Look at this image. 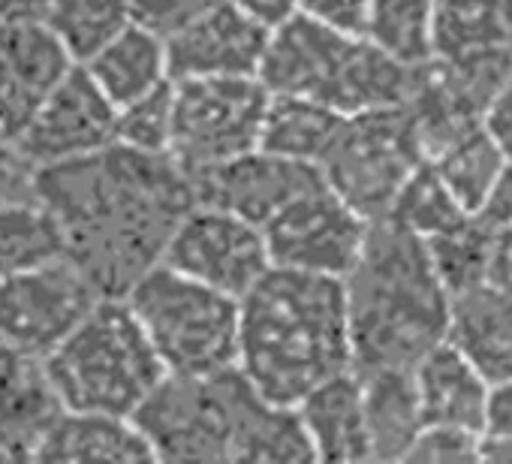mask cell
Masks as SVG:
<instances>
[{
  "label": "cell",
  "mask_w": 512,
  "mask_h": 464,
  "mask_svg": "<svg viewBox=\"0 0 512 464\" xmlns=\"http://www.w3.org/2000/svg\"><path fill=\"white\" fill-rule=\"evenodd\" d=\"M37 196L67 236V257L103 296H124L151 266L175 223L196 202L190 178L169 154L109 148L40 166Z\"/></svg>",
  "instance_id": "1"
},
{
  "label": "cell",
  "mask_w": 512,
  "mask_h": 464,
  "mask_svg": "<svg viewBox=\"0 0 512 464\" xmlns=\"http://www.w3.org/2000/svg\"><path fill=\"white\" fill-rule=\"evenodd\" d=\"M154 461H317L296 407L269 401L238 365L163 374L133 413Z\"/></svg>",
  "instance_id": "2"
},
{
  "label": "cell",
  "mask_w": 512,
  "mask_h": 464,
  "mask_svg": "<svg viewBox=\"0 0 512 464\" xmlns=\"http://www.w3.org/2000/svg\"><path fill=\"white\" fill-rule=\"evenodd\" d=\"M238 371L275 404H296L353 368L344 278L269 266L238 299Z\"/></svg>",
  "instance_id": "3"
},
{
  "label": "cell",
  "mask_w": 512,
  "mask_h": 464,
  "mask_svg": "<svg viewBox=\"0 0 512 464\" xmlns=\"http://www.w3.org/2000/svg\"><path fill=\"white\" fill-rule=\"evenodd\" d=\"M353 371L413 368L449 332V296L437 281L425 239L371 220L362 251L344 275Z\"/></svg>",
  "instance_id": "4"
},
{
  "label": "cell",
  "mask_w": 512,
  "mask_h": 464,
  "mask_svg": "<svg viewBox=\"0 0 512 464\" xmlns=\"http://www.w3.org/2000/svg\"><path fill=\"white\" fill-rule=\"evenodd\" d=\"M40 365L64 410L115 416H133L166 374L124 296H100Z\"/></svg>",
  "instance_id": "5"
},
{
  "label": "cell",
  "mask_w": 512,
  "mask_h": 464,
  "mask_svg": "<svg viewBox=\"0 0 512 464\" xmlns=\"http://www.w3.org/2000/svg\"><path fill=\"white\" fill-rule=\"evenodd\" d=\"M124 299L169 374H211L235 365V296L157 263L124 293Z\"/></svg>",
  "instance_id": "6"
},
{
  "label": "cell",
  "mask_w": 512,
  "mask_h": 464,
  "mask_svg": "<svg viewBox=\"0 0 512 464\" xmlns=\"http://www.w3.org/2000/svg\"><path fill=\"white\" fill-rule=\"evenodd\" d=\"M172 85L169 157L187 178L260 148L269 91L256 76L178 79Z\"/></svg>",
  "instance_id": "7"
},
{
  "label": "cell",
  "mask_w": 512,
  "mask_h": 464,
  "mask_svg": "<svg viewBox=\"0 0 512 464\" xmlns=\"http://www.w3.org/2000/svg\"><path fill=\"white\" fill-rule=\"evenodd\" d=\"M422 163L404 106L347 115L320 160L323 181L368 223L389 214L398 190Z\"/></svg>",
  "instance_id": "8"
},
{
  "label": "cell",
  "mask_w": 512,
  "mask_h": 464,
  "mask_svg": "<svg viewBox=\"0 0 512 464\" xmlns=\"http://www.w3.org/2000/svg\"><path fill=\"white\" fill-rule=\"evenodd\" d=\"M160 263L235 299L272 266L263 226L205 202H193L175 223Z\"/></svg>",
  "instance_id": "9"
},
{
  "label": "cell",
  "mask_w": 512,
  "mask_h": 464,
  "mask_svg": "<svg viewBox=\"0 0 512 464\" xmlns=\"http://www.w3.org/2000/svg\"><path fill=\"white\" fill-rule=\"evenodd\" d=\"M100 296L70 257L0 278V341L43 359L82 323Z\"/></svg>",
  "instance_id": "10"
},
{
  "label": "cell",
  "mask_w": 512,
  "mask_h": 464,
  "mask_svg": "<svg viewBox=\"0 0 512 464\" xmlns=\"http://www.w3.org/2000/svg\"><path fill=\"white\" fill-rule=\"evenodd\" d=\"M365 232L368 220L335 196L326 181L296 196L269 223H263L272 266L332 278H344L353 269Z\"/></svg>",
  "instance_id": "11"
},
{
  "label": "cell",
  "mask_w": 512,
  "mask_h": 464,
  "mask_svg": "<svg viewBox=\"0 0 512 464\" xmlns=\"http://www.w3.org/2000/svg\"><path fill=\"white\" fill-rule=\"evenodd\" d=\"M115 118L118 106L97 88L88 70L76 64L37 109L16 139V148L37 169L88 157L115 142Z\"/></svg>",
  "instance_id": "12"
},
{
  "label": "cell",
  "mask_w": 512,
  "mask_h": 464,
  "mask_svg": "<svg viewBox=\"0 0 512 464\" xmlns=\"http://www.w3.org/2000/svg\"><path fill=\"white\" fill-rule=\"evenodd\" d=\"M196 202L232 211L256 226L269 223L296 196L323 184L317 163L290 160L263 148L232 157L196 178H190Z\"/></svg>",
  "instance_id": "13"
},
{
  "label": "cell",
  "mask_w": 512,
  "mask_h": 464,
  "mask_svg": "<svg viewBox=\"0 0 512 464\" xmlns=\"http://www.w3.org/2000/svg\"><path fill=\"white\" fill-rule=\"evenodd\" d=\"M73 67L46 22H0V139L16 142Z\"/></svg>",
  "instance_id": "14"
},
{
  "label": "cell",
  "mask_w": 512,
  "mask_h": 464,
  "mask_svg": "<svg viewBox=\"0 0 512 464\" xmlns=\"http://www.w3.org/2000/svg\"><path fill=\"white\" fill-rule=\"evenodd\" d=\"M169 79L256 76L269 31L250 22L229 0L196 13L166 37Z\"/></svg>",
  "instance_id": "15"
},
{
  "label": "cell",
  "mask_w": 512,
  "mask_h": 464,
  "mask_svg": "<svg viewBox=\"0 0 512 464\" xmlns=\"http://www.w3.org/2000/svg\"><path fill=\"white\" fill-rule=\"evenodd\" d=\"M356 40L296 13L269 31L256 79L269 94H299L326 103Z\"/></svg>",
  "instance_id": "16"
},
{
  "label": "cell",
  "mask_w": 512,
  "mask_h": 464,
  "mask_svg": "<svg viewBox=\"0 0 512 464\" xmlns=\"http://www.w3.org/2000/svg\"><path fill=\"white\" fill-rule=\"evenodd\" d=\"M410 371L422 425H452L482 434L491 383L449 338L434 344Z\"/></svg>",
  "instance_id": "17"
},
{
  "label": "cell",
  "mask_w": 512,
  "mask_h": 464,
  "mask_svg": "<svg viewBox=\"0 0 512 464\" xmlns=\"http://www.w3.org/2000/svg\"><path fill=\"white\" fill-rule=\"evenodd\" d=\"M317 461H371L362 407V380L353 368L338 371L305 392L296 404Z\"/></svg>",
  "instance_id": "18"
},
{
  "label": "cell",
  "mask_w": 512,
  "mask_h": 464,
  "mask_svg": "<svg viewBox=\"0 0 512 464\" xmlns=\"http://www.w3.org/2000/svg\"><path fill=\"white\" fill-rule=\"evenodd\" d=\"M58 410L40 359L0 341V461H34V449Z\"/></svg>",
  "instance_id": "19"
},
{
  "label": "cell",
  "mask_w": 512,
  "mask_h": 464,
  "mask_svg": "<svg viewBox=\"0 0 512 464\" xmlns=\"http://www.w3.org/2000/svg\"><path fill=\"white\" fill-rule=\"evenodd\" d=\"M34 461H154V452L133 416L58 410L43 431Z\"/></svg>",
  "instance_id": "20"
},
{
  "label": "cell",
  "mask_w": 512,
  "mask_h": 464,
  "mask_svg": "<svg viewBox=\"0 0 512 464\" xmlns=\"http://www.w3.org/2000/svg\"><path fill=\"white\" fill-rule=\"evenodd\" d=\"M82 67L115 106H124L169 82L163 34L136 19L109 43H103L91 58H85Z\"/></svg>",
  "instance_id": "21"
},
{
  "label": "cell",
  "mask_w": 512,
  "mask_h": 464,
  "mask_svg": "<svg viewBox=\"0 0 512 464\" xmlns=\"http://www.w3.org/2000/svg\"><path fill=\"white\" fill-rule=\"evenodd\" d=\"M446 338L482 371L488 383L512 377V299L476 287L449 299Z\"/></svg>",
  "instance_id": "22"
},
{
  "label": "cell",
  "mask_w": 512,
  "mask_h": 464,
  "mask_svg": "<svg viewBox=\"0 0 512 464\" xmlns=\"http://www.w3.org/2000/svg\"><path fill=\"white\" fill-rule=\"evenodd\" d=\"M371 461H404L422 431V410L410 368L359 374Z\"/></svg>",
  "instance_id": "23"
},
{
  "label": "cell",
  "mask_w": 512,
  "mask_h": 464,
  "mask_svg": "<svg viewBox=\"0 0 512 464\" xmlns=\"http://www.w3.org/2000/svg\"><path fill=\"white\" fill-rule=\"evenodd\" d=\"M347 115L338 109L314 100V97H299V94H269V106L263 115V130H260V148L302 160V163H317L335 142L341 124Z\"/></svg>",
  "instance_id": "24"
},
{
  "label": "cell",
  "mask_w": 512,
  "mask_h": 464,
  "mask_svg": "<svg viewBox=\"0 0 512 464\" xmlns=\"http://www.w3.org/2000/svg\"><path fill=\"white\" fill-rule=\"evenodd\" d=\"M503 46H512L506 0H434V58L458 61Z\"/></svg>",
  "instance_id": "25"
},
{
  "label": "cell",
  "mask_w": 512,
  "mask_h": 464,
  "mask_svg": "<svg viewBox=\"0 0 512 464\" xmlns=\"http://www.w3.org/2000/svg\"><path fill=\"white\" fill-rule=\"evenodd\" d=\"M61 257H67L64 226L40 196L0 208V278L40 269Z\"/></svg>",
  "instance_id": "26"
},
{
  "label": "cell",
  "mask_w": 512,
  "mask_h": 464,
  "mask_svg": "<svg viewBox=\"0 0 512 464\" xmlns=\"http://www.w3.org/2000/svg\"><path fill=\"white\" fill-rule=\"evenodd\" d=\"M434 0H371L365 40L407 67H422L434 58L431 49Z\"/></svg>",
  "instance_id": "27"
},
{
  "label": "cell",
  "mask_w": 512,
  "mask_h": 464,
  "mask_svg": "<svg viewBox=\"0 0 512 464\" xmlns=\"http://www.w3.org/2000/svg\"><path fill=\"white\" fill-rule=\"evenodd\" d=\"M386 217L392 223L410 229L413 236H419L425 242L443 236V232H452L470 220V214L461 208V202L452 196V190L446 187V181L428 160H422L410 172V178L398 190Z\"/></svg>",
  "instance_id": "28"
},
{
  "label": "cell",
  "mask_w": 512,
  "mask_h": 464,
  "mask_svg": "<svg viewBox=\"0 0 512 464\" xmlns=\"http://www.w3.org/2000/svg\"><path fill=\"white\" fill-rule=\"evenodd\" d=\"M76 64L91 58L121 28L133 22L130 0H49L43 19Z\"/></svg>",
  "instance_id": "29"
},
{
  "label": "cell",
  "mask_w": 512,
  "mask_h": 464,
  "mask_svg": "<svg viewBox=\"0 0 512 464\" xmlns=\"http://www.w3.org/2000/svg\"><path fill=\"white\" fill-rule=\"evenodd\" d=\"M503 163H506V157L497 148V142L491 139V133L485 127H476L473 133H467L464 139L449 145L434 160V169L440 172V178L446 181L452 196L461 202V208L467 214H473L479 208V202L485 199L488 187L494 184V178L500 175Z\"/></svg>",
  "instance_id": "30"
},
{
  "label": "cell",
  "mask_w": 512,
  "mask_h": 464,
  "mask_svg": "<svg viewBox=\"0 0 512 464\" xmlns=\"http://www.w3.org/2000/svg\"><path fill=\"white\" fill-rule=\"evenodd\" d=\"M425 245H428V257L437 272V281L443 284L449 299L464 296L482 284L491 232L485 226H479L473 217L452 232L428 239Z\"/></svg>",
  "instance_id": "31"
},
{
  "label": "cell",
  "mask_w": 512,
  "mask_h": 464,
  "mask_svg": "<svg viewBox=\"0 0 512 464\" xmlns=\"http://www.w3.org/2000/svg\"><path fill=\"white\" fill-rule=\"evenodd\" d=\"M172 109H175V85L169 79L160 88L118 106L115 142L145 154H169Z\"/></svg>",
  "instance_id": "32"
},
{
  "label": "cell",
  "mask_w": 512,
  "mask_h": 464,
  "mask_svg": "<svg viewBox=\"0 0 512 464\" xmlns=\"http://www.w3.org/2000/svg\"><path fill=\"white\" fill-rule=\"evenodd\" d=\"M404 461H479V434L452 425H422Z\"/></svg>",
  "instance_id": "33"
},
{
  "label": "cell",
  "mask_w": 512,
  "mask_h": 464,
  "mask_svg": "<svg viewBox=\"0 0 512 464\" xmlns=\"http://www.w3.org/2000/svg\"><path fill=\"white\" fill-rule=\"evenodd\" d=\"M368 10L371 0H299V13L347 37L365 34Z\"/></svg>",
  "instance_id": "34"
},
{
  "label": "cell",
  "mask_w": 512,
  "mask_h": 464,
  "mask_svg": "<svg viewBox=\"0 0 512 464\" xmlns=\"http://www.w3.org/2000/svg\"><path fill=\"white\" fill-rule=\"evenodd\" d=\"M133 4V19L148 25L157 34H169L178 25H184L187 19H193L196 13L220 4V0H130Z\"/></svg>",
  "instance_id": "35"
},
{
  "label": "cell",
  "mask_w": 512,
  "mask_h": 464,
  "mask_svg": "<svg viewBox=\"0 0 512 464\" xmlns=\"http://www.w3.org/2000/svg\"><path fill=\"white\" fill-rule=\"evenodd\" d=\"M34 175L37 166L28 163V157L16 148V142L0 139V208L37 196L34 190Z\"/></svg>",
  "instance_id": "36"
},
{
  "label": "cell",
  "mask_w": 512,
  "mask_h": 464,
  "mask_svg": "<svg viewBox=\"0 0 512 464\" xmlns=\"http://www.w3.org/2000/svg\"><path fill=\"white\" fill-rule=\"evenodd\" d=\"M470 217L479 226H485L488 232H500V229L512 226V160L503 163L500 175L494 178L485 199L479 202V208Z\"/></svg>",
  "instance_id": "37"
},
{
  "label": "cell",
  "mask_w": 512,
  "mask_h": 464,
  "mask_svg": "<svg viewBox=\"0 0 512 464\" xmlns=\"http://www.w3.org/2000/svg\"><path fill=\"white\" fill-rule=\"evenodd\" d=\"M482 287H488L491 293L503 299H512V226L491 232Z\"/></svg>",
  "instance_id": "38"
},
{
  "label": "cell",
  "mask_w": 512,
  "mask_h": 464,
  "mask_svg": "<svg viewBox=\"0 0 512 464\" xmlns=\"http://www.w3.org/2000/svg\"><path fill=\"white\" fill-rule=\"evenodd\" d=\"M482 127L491 133V139L497 142V148L503 151L506 160H512V70L506 76V82L500 85V91L494 94Z\"/></svg>",
  "instance_id": "39"
},
{
  "label": "cell",
  "mask_w": 512,
  "mask_h": 464,
  "mask_svg": "<svg viewBox=\"0 0 512 464\" xmlns=\"http://www.w3.org/2000/svg\"><path fill=\"white\" fill-rule=\"evenodd\" d=\"M482 434L512 440V377L497 380V383L488 386Z\"/></svg>",
  "instance_id": "40"
},
{
  "label": "cell",
  "mask_w": 512,
  "mask_h": 464,
  "mask_svg": "<svg viewBox=\"0 0 512 464\" xmlns=\"http://www.w3.org/2000/svg\"><path fill=\"white\" fill-rule=\"evenodd\" d=\"M229 4L266 31H275L299 13V0H229Z\"/></svg>",
  "instance_id": "41"
},
{
  "label": "cell",
  "mask_w": 512,
  "mask_h": 464,
  "mask_svg": "<svg viewBox=\"0 0 512 464\" xmlns=\"http://www.w3.org/2000/svg\"><path fill=\"white\" fill-rule=\"evenodd\" d=\"M49 0H0V22H43Z\"/></svg>",
  "instance_id": "42"
}]
</instances>
